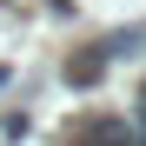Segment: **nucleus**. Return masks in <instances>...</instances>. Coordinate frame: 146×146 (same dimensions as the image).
Wrapping results in <instances>:
<instances>
[{
	"label": "nucleus",
	"instance_id": "f257e3e1",
	"mask_svg": "<svg viewBox=\"0 0 146 146\" xmlns=\"http://www.w3.org/2000/svg\"><path fill=\"white\" fill-rule=\"evenodd\" d=\"M100 73H106V53H80V60H66V80H73V86H93Z\"/></svg>",
	"mask_w": 146,
	"mask_h": 146
},
{
	"label": "nucleus",
	"instance_id": "f03ea898",
	"mask_svg": "<svg viewBox=\"0 0 146 146\" xmlns=\"http://www.w3.org/2000/svg\"><path fill=\"white\" fill-rule=\"evenodd\" d=\"M139 133H146V93H139Z\"/></svg>",
	"mask_w": 146,
	"mask_h": 146
}]
</instances>
